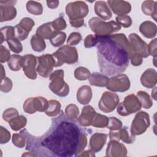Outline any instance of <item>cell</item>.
Listing matches in <instances>:
<instances>
[{"label":"cell","instance_id":"obj_32","mask_svg":"<svg viewBox=\"0 0 157 157\" xmlns=\"http://www.w3.org/2000/svg\"><path fill=\"white\" fill-rule=\"evenodd\" d=\"M137 97L143 108L148 109L153 105L152 99L147 92L144 91H139L137 93Z\"/></svg>","mask_w":157,"mask_h":157},{"label":"cell","instance_id":"obj_21","mask_svg":"<svg viewBox=\"0 0 157 157\" xmlns=\"http://www.w3.org/2000/svg\"><path fill=\"white\" fill-rule=\"evenodd\" d=\"M94 12L103 20H109L112 16V12L107 2L103 1H98L95 2Z\"/></svg>","mask_w":157,"mask_h":157},{"label":"cell","instance_id":"obj_15","mask_svg":"<svg viewBox=\"0 0 157 157\" xmlns=\"http://www.w3.org/2000/svg\"><path fill=\"white\" fill-rule=\"evenodd\" d=\"M37 62V57L31 54H27L23 56V70L26 76L30 79L35 80L37 78L36 68Z\"/></svg>","mask_w":157,"mask_h":157},{"label":"cell","instance_id":"obj_24","mask_svg":"<svg viewBox=\"0 0 157 157\" xmlns=\"http://www.w3.org/2000/svg\"><path fill=\"white\" fill-rule=\"evenodd\" d=\"M56 33L58 32L53 28L52 22H47L38 27L36 34L44 39H51Z\"/></svg>","mask_w":157,"mask_h":157},{"label":"cell","instance_id":"obj_41","mask_svg":"<svg viewBox=\"0 0 157 157\" xmlns=\"http://www.w3.org/2000/svg\"><path fill=\"white\" fill-rule=\"evenodd\" d=\"M29 33L23 29L19 24L14 26V36L20 41L25 40L28 36Z\"/></svg>","mask_w":157,"mask_h":157},{"label":"cell","instance_id":"obj_20","mask_svg":"<svg viewBox=\"0 0 157 157\" xmlns=\"http://www.w3.org/2000/svg\"><path fill=\"white\" fill-rule=\"evenodd\" d=\"M107 135L104 133H94L90 140V146L91 150L94 153L101 150L107 140Z\"/></svg>","mask_w":157,"mask_h":157},{"label":"cell","instance_id":"obj_47","mask_svg":"<svg viewBox=\"0 0 157 157\" xmlns=\"http://www.w3.org/2000/svg\"><path fill=\"white\" fill-rule=\"evenodd\" d=\"M23 29H25L26 31L29 33L33 27L34 26L35 23L33 19L29 17H25L21 19L20 22L18 23Z\"/></svg>","mask_w":157,"mask_h":157},{"label":"cell","instance_id":"obj_13","mask_svg":"<svg viewBox=\"0 0 157 157\" xmlns=\"http://www.w3.org/2000/svg\"><path fill=\"white\" fill-rule=\"evenodd\" d=\"M129 42L133 52L142 58L148 57L149 53L147 44L136 33H131L129 35Z\"/></svg>","mask_w":157,"mask_h":157},{"label":"cell","instance_id":"obj_16","mask_svg":"<svg viewBox=\"0 0 157 157\" xmlns=\"http://www.w3.org/2000/svg\"><path fill=\"white\" fill-rule=\"evenodd\" d=\"M127 149L126 147L118 140H110L106 149V156H126Z\"/></svg>","mask_w":157,"mask_h":157},{"label":"cell","instance_id":"obj_36","mask_svg":"<svg viewBox=\"0 0 157 157\" xmlns=\"http://www.w3.org/2000/svg\"><path fill=\"white\" fill-rule=\"evenodd\" d=\"M119 138L123 142L126 144L133 143L136 140L135 136L131 134L128 131V128L127 127H122L119 131Z\"/></svg>","mask_w":157,"mask_h":157},{"label":"cell","instance_id":"obj_42","mask_svg":"<svg viewBox=\"0 0 157 157\" xmlns=\"http://www.w3.org/2000/svg\"><path fill=\"white\" fill-rule=\"evenodd\" d=\"M122 122L116 117H109L107 128L110 131H118L122 128Z\"/></svg>","mask_w":157,"mask_h":157},{"label":"cell","instance_id":"obj_51","mask_svg":"<svg viewBox=\"0 0 157 157\" xmlns=\"http://www.w3.org/2000/svg\"><path fill=\"white\" fill-rule=\"evenodd\" d=\"M0 62L1 63H5L8 61L10 55V51L7 50L5 47H4L2 45H1V48H0Z\"/></svg>","mask_w":157,"mask_h":157},{"label":"cell","instance_id":"obj_10","mask_svg":"<svg viewBox=\"0 0 157 157\" xmlns=\"http://www.w3.org/2000/svg\"><path fill=\"white\" fill-rule=\"evenodd\" d=\"M130 81L126 74H121L109 78L106 88L113 92H124L130 88Z\"/></svg>","mask_w":157,"mask_h":157},{"label":"cell","instance_id":"obj_50","mask_svg":"<svg viewBox=\"0 0 157 157\" xmlns=\"http://www.w3.org/2000/svg\"><path fill=\"white\" fill-rule=\"evenodd\" d=\"M0 143L1 144L7 143L10 139V133L6 128L2 126L0 127Z\"/></svg>","mask_w":157,"mask_h":157},{"label":"cell","instance_id":"obj_8","mask_svg":"<svg viewBox=\"0 0 157 157\" xmlns=\"http://www.w3.org/2000/svg\"><path fill=\"white\" fill-rule=\"evenodd\" d=\"M150 125V116L144 111L138 112L134 117L131 126V133L134 136L144 133Z\"/></svg>","mask_w":157,"mask_h":157},{"label":"cell","instance_id":"obj_3","mask_svg":"<svg viewBox=\"0 0 157 157\" xmlns=\"http://www.w3.org/2000/svg\"><path fill=\"white\" fill-rule=\"evenodd\" d=\"M88 25L91 31L98 36H108L120 30L121 26L115 21L105 22L99 17H93Z\"/></svg>","mask_w":157,"mask_h":157},{"label":"cell","instance_id":"obj_7","mask_svg":"<svg viewBox=\"0 0 157 157\" xmlns=\"http://www.w3.org/2000/svg\"><path fill=\"white\" fill-rule=\"evenodd\" d=\"M88 12V5L82 1L69 2L66 7V13L69 18V20L83 19Z\"/></svg>","mask_w":157,"mask_h":157},{"label":"cell","instance_id":"obj_34","mask_svg":"<svg viewBox=\"0 0 157 157\" xmlns=\"http://www.w3.org/2000/svg\"><path fill=\"white\" fill-rule=\"evenodd\" d=\"M1 31V42L2 45L4 41H8L9 40L14 38V27L10 26H6L2 27L0 29Z\"/></svg>","mask_w":157,"mask_h":157},{"label":"cell","instance_id":"obj_6","mask_svg":"<svg viewBox=\"0 0 157 157\" xmlns=\"http://www.w3.org/2000/svg\"><path fill=\"white\" fill-rule=\"evenodd\" d=\"M141 107V104L137 97L132 94L126 96L123 102L118 103L117 111L120 115L125 117L139 111Z\"/></svg>","mask_w":157,"mask_h":157},{"label":"cell","instance_id":"obj_56","mask_svg":"<svg viewBox=\"0 0 157 157\" xmlns=\"http://www.w3.org/2000/svg\"><path fill=\"white\" fill-rule=\"evenodd\" d=\"M156 87H155L153 90L151 91V96L152 98L155 99V100H156Z\"/></svg>","mask_w":157,"mask_h":157},{"label":"cell","instance_id":"obj_40","mask_svg":"<svg viewBox=\"0 0 157 157\" xmlns=\"http://www.w3.org/2000/svg\"><path fill=\"white\" fill-rule=\"evenodd\" d=\"M7 42L10 50L12 51L13 53H20L22 52L23 50L22 44L20 42V41L17 38L15 37L12 38Z\"/></svg>","mask_w":157,"mask_h":157},{"label":"cell","instance_id":"obj_53","mask_svg":"<svg viewBox=\"0 0 157 157\" xmlns=\"http://www.w3.org/2000/svg\"><path fill=\"white\" fill-rule=\"evenodd\" d=\"M69 23L71 26L74 28H80L84 24V20L83 19H78V20H69Z\"/></svg>","mask_w":157,"mask_h":157},{"label":"cell","instance_id":"obj_27","mask_svg":"<svg viewBox=\"0 0 157 157\" xmlns=\"http://www.w3.org/2000/svg\"><path fill=\"white\" fill-rule=\"evenodd\" d=\"M28 131L26 129L21 130L18 134L15 133L12 135V143L18 148H23L27 140Z\"/></svg>","mask_w":157,"mask_h":157},{"label":"cell","instance_id":"obj_35","mask_svg":"<svg viewBox=\"0 0 157 157\" xmlns=\"http://www.w3.org/2000/svg\"><path fill=\"white\" fill-rule=\"evenodd\" d=\"M108 123H109L108 117H107L105 115L96 113L93 119L91 126L95 128H102L107 127Z\"/></svg>","mask_w":157,"mask_h":157},{"label":"cell","instance_id":"obj_49","mask_svg":"<svg viewBox=\"0 0 157 157\" xmlns=\"http://www.w3.org/2000/svg\"><path fill=\"white\" fill-rule=\"evenodd\" d=\"M18 115V112L15 108H9L4 111L2 113V118L6 121H9L13 118Z\"/></svg>","mask_w":157,"mask_h":157},{"label":"cell","instance_id":"obj_31","mask_svg":"<svg viewBox=\"0 0 157 157\" xmlns=\"http://www.w3.org/2000/svg\"><path fill=\"white\" fill-rule=\"evenodd\" d=\"M23 56L18 55H12L8 61L7 64L10 70L13 71H18L22 67Z\"/></svg>","mask_w":157,"mask_h":157},{"label":"cell","instance_id":"obj_57","mask_svg":"<svg viewBox=\"0 0 157 157\" xmlns=\"http://www.w3.org/2000/svg\"><path fill=\"white\" fill-rule=\"evenodd\" d=\"M5 77H6V73L4 69V66L1 64V79H2Z\"/></svg>","mask_w":157,"mask_h":157},{"label":"cell","instance_id":"obj_48","mask_svg":"<svg viewBox=\"0 0 157 157\" xmlns=\"http://www.w3.org/2000/svg\"><path fill=\"white\" fill-rule=\"evenodd\" d=\"M12 88V82L9 77H5L1 79L0 85V90L1 91L4 93H9L10 91H11Z\"/></svg>","mask_w":157,"mask_h":157},{"label":"cell","instance_id":"obj_22","mask_svg":"<svg viewBox=\"0 0 157 157\" xmlns=\"http://www.w3.org/2000/svg\"><path fill=\"white\" fill-rule=\"evenodd\" d=\"M92 96V90L90 86L83 85L77 90V100L80 104L86 105L90 102Z\"/></svg>","mask_w":157,"mask_h":157},{"label":"cell","instance_id":"obj_54","mask_svg":"<svg viewBox=\"0 0 157 157\" xmlns=\"http://www.w3.org/2000/svg\"><path fill=\"white\" fill-rule=\"evenodd\" d=\"M46 2L50 9H56L59 4V1H47Z\"/></svg>","mask_w":157,"mask_h":157},{"label":"cell","instance_id":"obj_25","mask_svg":"<svg viewBox=\"0 0 157 157\" xmlns=\"http://www.w3.org/2000/svg\"><path fill=\"white\" fill-rule=\"evenodd\" d=\"M109 79V78L107 75L98 72H93L88 78L91 85L99 87L106 86Z\"/></svg>","mask_w":157,"mask_h":157},{"label":"cell","instance_id":"obj_55","mask_svg":"<svg viewBox=\"0 0 157 157\" xmlns=\"http://www.w3.org/2000/svg\"><path fill=\"white\" fill-rule=\"evenodd\" d=\"M95 156L94 152L93 151L91 150L82 151L81 153H80L78 155V156Z\"/></svg>","mask_w":157,"mask_h":157},{"label":"cell","instance_id":"obj_23","mask_svg":"<svg viewBox=\"0 0 157 157\" xmlns=\"http://www.w3.org/2000/svg\"><path fill=\"white\" fill-rule=\"evenodd\" d=\"M156 25L151 21H145L139 26L140 32L147 38L153 39L156 35Z\"/></svg>","mask_w":157,"mask_h":157},{"label":"cell","instance_id":"obj_1","mask_svg":"<svg viewBox=\"0 0 157 157\" xmlns=\"http://www.w3.org/2000/svg\"><path fill=\"white\" fill-rule=\"evenodd\" d=\"M87 144L86 131L61 111L52 119L50 128L40 137L27 134L26 150L36 156H78Z\"/></svg>","mask_w":157,"mask_h":157},{"label":"cell","instance_id":"obj_46","mask_svg":"<svg viewBox=\"0 0 157 157\" xmlns=\"http://www.w3.org/2000/svg\"><path fill=\"white\" fill-rule=\"evenodd\" d=\"M98 42V36L96 34H90L87 36L84 40V46L86 48H91Z\"/></svg>","mask_w":157,"mask_h":157},{"label":"cell","instance_id":"obj_45","mask_svg":"<svg viewBox=\"0 0 157 157\" xmlns=\"http://www.w3.org/2000/svg\"><path fill=\"white\" fill-rule=\"evenodd\" d=\"M52 24L54 29L57 32L64 29L67 26L66 22L63 17H59L55 19V20L52 21Z\"/></svg>","mask_w":157,"mask_h":157},{"label":"cell","instance_id":"obj_29","mask_svg":"<svg viewBox=\"0 0 157 157\" xmlns=\"http://www.w3.org/2000/svg\"><path fill=\"white\" fill-rule=\"evenodd\" d=\"M27 123V120L23 115H18L11 119L9 121V125L11 129L15 131H17L24 128Z\"/></svg>","mask_w":157,"mask_h":157},{"label":"cell","instance_id":"obj_14","mask_svg":"<svg viewBox=\"0 0 157 157\" xmlns=\"http://www.w3.org/2000/svg\"><path fill=\"white\" fill-rule=\"evenodd\" d=\"M17 1H0V21H10L17 16V9L13 5Z\"/></svg>","mask_w":157,"mask_h":157},{"label":"cell","instance_id":"obj_38","mask_svg":"<svg viewBox=\"0 0 157 157\" xmlns=\"http://www.w3.org/2000/svg\"><path fill=\"white\" fill-rule=\"evenodd\" d=\"M65 114L67 118L72 120H76L79 115V109L75 104H71L66 106Z\"/></svg>","mask_w":157,"mask_h":157},{"label":"cell","instance_id":"obj_26","mask_svg":"<svg viewBox=\"0 0 157 157\" xmlns=\"http://www.w3.org/2000/svg\"><path fill=\"white\" fill-rule=\"evenodd\" d=\"M156 4L155 1H144L141 6L142 11L146 15H151L155 21H156Z\"/></svg>","mask_w":157,"mask_h":157},{"label":"cell","instance_id":"obj_44","mask_svg":"<svg viewBox=\"0 0 157 157\" xmlns=\"http://www.w3.org/2000/svg\"><path fill=\"white\" fill-rule=\"evenodd\" d=\"M82 39V37L79 33L73 32L70 34L67 40V44L68 45L72 46L77 45L80 42Z\"/></svg>","mask_w":157,"mask_h":157},{"label":"cell","instance_id":"obj_18","mask_svg":"<svg viewBox=\"0 0 157 157\" xmlns=\"http://www.w3.org/2000/svg\"><path fill=\"white\" fill-rule=\"evenodd\" d=\"M96 112L91 105H86L82 109V113L77 118L78 123L84 127L91 126L93 119Z\"/></svg>","mask_w":157,"mask_h":157},{"label":"cell","instance_id":"obj_19","mask_svg":"<svg viewBox=\"0 0 157 157\" xmlns=\"http://www.w3.org/2000/svg\"><path fill=\"white\" fill-rule=\"evenodd\" d=\"M141 84L147 88H151L154 87L157 83V72L154 69H147L141 75Z\"/></svg>","mask_w":157,"mask_h":157},{"label":"cell","instance_id":"obj_43","mask_svg":"<svg viewBox=\"0 0 157 157\" xmlns=\"http://www.w3.org/2000/svg\"><path fill=\"white\" fill-rule=\"evenodd\" d=\"M116 22L123 28H129L132 23L131 18L128 15H118L116 17Z\"/></svg>","mask_w":157,"mask_h":157},{"label":"cell","instance_id":"obj_37","mask_svg":"<svg viewBox=\"0 0 157 157\" xmlns=\"http://www.w3.org/2000/svg\"><path fill=\"white\" fill-rule=\"evenodd\" d=\"M66 34L65 33L62 31H59L56 33L51 39H50V43L52 46L55 47H58L62 45L66 40Z\"/></svg>","mask_w":157,"mask_h":157},{"label":"cell","instance_id":"obj_17","mask_svg":"<svg viewBox=\"0 0 157 157\" xmlns=\"http://www.w3.org/2000/svg\"><path fill=\"white\" fill-rule=\"evenodd\" d=\"M107 3L115 14L123 15L129 13L131 10V4L126 1L110 0Z\"/></svg>","mask_w":157,"mask_h":157},{"label":"cell","instance_id":"obj_28","mask_svg":"<svg viewBox=\"0 0 157 157\" xmlns=\"http://www.w3.org/2000/svg\"><path fill=\"white\" fill-rule=\"evenodd\" d=\"M61 104L56 100H50L48 101V107L45 111L47 115L51 117H55L58 116L61 112Z\"/></svg>","mask_w":157,"mask_h":157},{"label":"cell","instance_id":"obj_30","mask_svg":"<svg viewBox=\"0 0 157 157\" xmlns=\"http://www.w3.org/2000/svg\"><path fill=\"white\" fill-rule=\"evenodd\" d=\"M31 45L33 50L37 52H43L46 48L44 39L36 34L32 36L31 39Z\"/></svg>","mask_w":157,"mask_h":157},{"label":"cell","instance_id":"obj_11","mask_svg":"<svg viewBox=\"0 0 157 157\" xmlns=\"http://www.w3.org/2000/svg\"><path fill=\"white\" fill-rule=\"evenodd\" d=\"M48 101L41 96L28 98L23 104V110L29 114H33L37 111L45 112L48 107Z\"/></svg>","mask_w":157,"mask_h":157},{"label":"cell","instance_id":"obj_9","mask_svg":"<svg viewBox=\"0 0 157 157\" xmlns=\"http://www.w3.org/2000/svg\"><path fill=\"white\" fill-rule=\"evenodd\" d=\"M37 66L36 71L42 77L48 78L52 73L53 67H55V59L52 55L45 54L37 57Z\"/></svg>","mask_w":157,"mask_h":157},{"label":"cell","instance_id":"obj_33","mask_svg":"<svg viewBox=\"0 0 157 157\" xmlns=\"http://www.w3.org/2000/svg\"><path fill=\"white\" fill-rule=\"evenodd\" d=\"M26 10L33 15H40L43 12V7L39 2L29 1L26 3Z\"/></svg>","mask_w":157,"mask_h":157},{"label":"cell","instance_id":"obj_39","mask_svg":"<svg viewBox=\"0 0 157 157\" xmlns=\"http://www.w3.org/2000/svg\"><path fill=\"white\" fill-rule=\"evenodd\" d=\"M91 75L90 71L84 67H78L74 71V77L78 80H86Z\"/></svg>","mask_w":157,"mask_h":157},{"label":"cell","instance_id":"obj_5","mask_svg":"<svg viewBox=\"0 0 157 157\" xmlns=\"http://www.w3.org/2000/svg\"><path fill=\"white\" fill-rule=\"evenodd\" d=\"M64 71L62 69L56 70L50 75V90L60 97H65L69 93V86L64 80Z\"/></svg>","mask_w":157,"mask_h":157},{"label":"cell","instance_id":"obj_52","mask_svg":"<svg viewBox=\"0 0 157 157\" xmlns=\"http://www.w3.org/2000/svg\"><path fill=\"white\" fill-rule=\"evenodd\" d=\"M156 41H157V39L155 38L150 42L149 45H148L149 55H151L153 57H156V55H157Z\"/></svg>","mask_w":157,"mask_h":157},{"label":"cell","instance_id":"obj_4","mask_svg":"<svg viewBox=\"0 0 157 157\" xmlns=\"http://www.w3.org/2000/svg\"><path fill=\"white\" fill-rule=\"evenodd\" d=\"M52 55L55 59V67H59L64 63H75L78 58L76 48L68 45L61 47Z\"/></svg>","mask_w":157,"mask_h":157},{"label":"cell","instance_id":"obj_2","mask_svg":"<svg viewBox=\"0 0 157 157\" xmlns=\"http://www.w3.org/2000/svg\"><path fill=\"white\" fill-rule=\"evenodd\" d=\"M100 72L107 76L124 72L136 54L124 34L98 36L96 44Z\"/></svg>","mask_w":157,"mask_h":157},{"label":"cell","instance_id":"obj_12","mask_svg":"<svg viewBox=\"0 0 157 157\" xmlns=\"http://www.w3.org/2000/svg\"><path fill=\"white\" fill-rule=\"evenodd\" d=\"M119 103V97L115 94L105 91L99 102V109L104 113H110L114 110Z\"/></svg>","mask_w":157,"mask_h":157}]
</instances>
